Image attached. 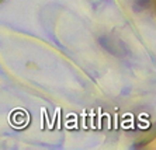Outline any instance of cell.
I'll use <instances>...</instances> for the list:
<instances>
[{
    "label": "cell",
    "instance_id": "1",
    "mask_svg": "<svg viewBox=\"0 0 156 150\" xmlns=\"http://www.w3.org/2000/svg\"><path fill=\"white\" fill-rule=\"evenodd\" d=\"M2 2H3V0H0V3H2Z\"/></svg>",
    "mask_w": 156,
    "mask_h": 150
}]
</instances>
